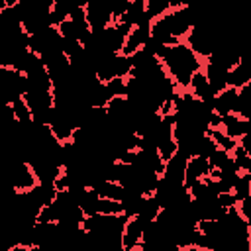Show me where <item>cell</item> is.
I'll return each instance as SVG.
<instances>
[{
	"label": "cell",
	"mask_w": 251,
	"mask_h": 251,
	"mask_svg": "<svg viewBox=\"0 0 251 251\" xmlns=\"http://www.w3.org/2000/svg\"><path fill=\"white\" fill-rule=\"evenodd\" d=\"M224 135H227L229 139H235L239 141L243 135L251 133V122L247 120H241L239 116L235 114H229V116H222V122H220V127H218Z\"/></svg>",
	"instance_id": "3"
},
{
	"label": "cell",
	"mask_w": 251,
	"mask_h": 251,
	"mask_svg": "<svg viewBox=\"0 0 251 251\" xmlns=\"http://www.w3.org/2000/svg\"><path fill=\"white\" fill-rule=\"evenodd\" d=\"M92 190L98 194V198H108L118 202H124V196H126V188L116 180H100Z\"/></svg>",
	"instance_id": "5"
},
{
	"label": "cell",
	"mask_w": 251,
	"mask_h": 251,
	"mask_svg": "<svg viewBox=\"0 0 251 251\" xmlns=\"http://www.w3.org/2000/svg\"><path fill=\"white\" fill-rule=\"evenodd\" d=\"M210 175V163H208V157L204 155H190L186 159V165H184V175H182V188L186 190L188 186H192L194 182L206 178Z\"/></svg>",
	"instance_id": "2"
},
{
	"label": "cell",
	"mask_w": 251,
	"mask_h": 251,
	"mask_svg": "<svg viewBox=\"0 0 251 251\" xmlns=\"http://www.w3.org/2000/svg\"><path fill=\"white\" fill-rule=\"evenodd\" d=\"M245 84H251V69L245 63V59L241 57V61L235 67L227 69V73H226V86L239 90Z\"/></svg>",
	"instance_id": "4"
},
{
	"label": "cell",
	"mask_w": 251,
	"mask_h": 251,
	"mask_svg": "<svg viewBox=\"0 0 251 251\" xmlns=\"http://www.w3.org/2000/svg\"><path fill=\"white\" fill-rule=\"evenodd\" d=\"M94 214H100V216H126V206H124V202H118V200L98 198V202L94 204Z\"/></svg>",
	"instance_id": "6"
},
{
	"label": "cell",
	"mask_w": 251,
	"mask_h": 251,
	"mask_svg": "<svg viewBox=\"0 0 251 251\" xmlns=\"http://www.w3.org/2000/svg\"><path fill=\"white\" fill-rule=\"evenodd\" d=\"M149 224H145L141 218L137 216H127L126 222H124V227H122V233H120V241H122V249L124 251H133L137 245L143 243V233H145V227Z\"/></svg>",
	"instance_id": "1"
}]
</instances>
